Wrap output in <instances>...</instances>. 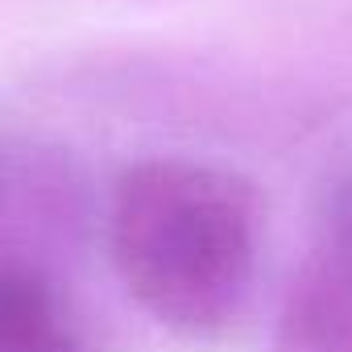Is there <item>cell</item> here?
I'll use <instances>...</instances> for the list:
<instances>
[{
	"instance_id": "6da1fadb",
	"label": "cell",
	"mask_w": 352,
	"mask_h": 352,
	"mask_svg": "<svg viewBox=\"0 0 352 352\" xmlns=\"http://www.w3.org/2000/svg\"><path fill=\"white\" fill-rule=\"evenodd\" d=\"M261 195L245 174L199 157H141L108 199V249L129 298L166 331H228L257 278Z\"/></svg>"
},
{
	"instance_id": "3957f363",
	"label": "cell",
	"mask_w": 352,
	"mask_h": 352,
	"mask_svg": "<svg viewBox=\"0 0 352 352\" xmlns=\"http://www.w3.org/2000/svg\"><path fill=\"white\" fill-rule=\"evenodd\" d=\"M0 352H100V344L46 270L0 261Z\"/></svg>"
},
{
	"instance_id": "7a4b0ae2",
	"label": "cell",
	"mask_w": 352,
	"mask_h": 352,
	"mask_svg": "<svg viewBox=\"0 0 352 352\" xmlns=\"http://www.w3.org/2000/svg\"><path fill=\"white\" fill-rule=\"evenodd\" d=\"M274 352H352V195L298 261L282 294Z\"/></svg>"
}]
</instances>
